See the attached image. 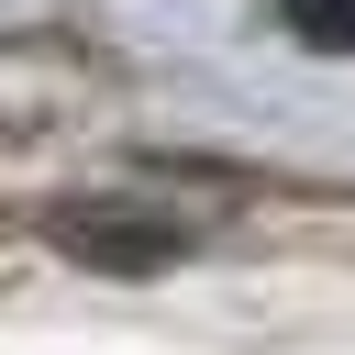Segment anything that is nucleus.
Instances as JSON below:
<instances>
[{"label": "nucleus", "mask_w": 355, "mask_h": 355, "mask_svg": "<svg viewBox=\"0 0 355 355\" xmlns=\"http://www.w3.org/2000/svg\"><path fill=\"white\" fill-rule=\"evenodd\" d=\"M55 233H67L78 255H100V266H155V255H178V222H133V211H55Z\"/></svg>", "instance_id": "1"}, {"label": "nucleus", "mask_w": 355, "mask_h": 355, "mask_svg": "<svg viewBox=\"0 0 355 355\" xmlns=\"http://www.w3.org/2000/svg\"><path fill=\"white\" fill-rule=\"evenodd\" d=\"M277 11H288L311 44H355V0H277Z\"/></svg>", "instance_id": "2"}]
</instances>
